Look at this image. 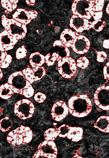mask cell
I'll use <instances>...</instances> for the list:
<instances>
[{
    "label": "cell",
    "mask_w": 109,
    "mask_h": 158,
    "mask_svg": "<svg viewBox=\"0 0 109 158\" xmlns=\"http://www.w3.org/2000/svg\"><path fill=\"white\" fill-rule=\"evenodd\" d=\"M70 113L73 116L82 118L87 116L92 109L91 101L86 94H77L71 97L68 101Z\"/></svg>",
    "instance_id": "cell-1"
},
{
    "label": "cell",
    "mask_w": 109,
    "mask_h": 158,
    "mask_svg": "<svg viewBox=\"0 0 109 158\" xmlns=\"http://www.w3.org/2000/svg\"><path fill=\"white\" fill-rule=\"evenodd\" d=\"M7 83L12 86L14 93L21 94L27 98H31L33 95L34 90L22 71L12 74L8 78Z\"/></svg>",
    "instance_id": "cell-2"
},
{
    "label": "cell",
    "mask_w": 109,
    "mask_h": 158,
    "mask_svg": "<svg viewBox=\"0 0 109 158\" xmlns=\"http://www.w3.org/2000/svg\"><path fill=\"white\" fill-rule=\"evenodd\" d=\"M33 136L32 131L29 127L20 125L9 133L7 139L9 143L15 146L29 143Z\"/></svg>",
    "instance_id": "cell-3"
},
{
    "label": "cell",
    "mask_w": 109,
    "mask_h": 158,
    "mask_svg": "<svg viewBox=\"0 0 109 158\" xmlns=\"http://www.w3.org/2000/svg\"><path fill=\"white\" fill-rule=\"evenodd\" d=\"M94 0H75L72 5L73 15L89 20L96 12Z\"/></svg>",
    "instance_id": "cell-4"
},
{
    "label": "cell",
    "mask_w": 109,
    "mask_h": 158,
    "mask_svg": "<svg viewBox=\"0 0 109 158\" xmlns=\"http://www.w3.org/2000/svg\"><path fill=\"white\" fill-rule=\"evenodd\" d=\"M77 66L75 60L70 56L62 57L58 61V71L65 78L74 76L77 72Z\"/></svg>",
    "instance_id": "cell-5"
},
{
    "label": "cell",
    "mask_w": 109,
    "mask_h": 158,
    "mask_svg": "<svg viewBox=\"0 0 109 158\" xmlns=\"http://www.w3.org/2000/svg\"><path fill=\"white\" fill-rule=\"evenodd\" d=\"M35 110L33 104L27 99L20 100L14 105V113L15 114L23 120L32 117Z\"/></svg>",
    "instance_id": "cell-6"
},
{
    "label": "cell",
    "mask_w": 109,
    "mask_h": 158,
    "mask_svg": "<svg viewBox=\"0 0 109 158\" xmlns=\"http://www.w3.org/2000/svg\"><path fill=\"white\" fill-rule=\"evenodd\" d=\"M57 154V147L54 141L45 140L39 144L32 158H56Z\"/></svg>",
    "instance_id": "cell-7"
},
{
    "label": "cell",
    "mask_w": 109,
    "mask_h": 158,
    "mask_svg": "<svg viewBox=\"0 0 109 158\" xmlns=\"http://www.w3.org/2000/svg\"><path fill=\"white\" fill-rule=\"evenodd\" d=\"M57 129L60 137H66L74 142H78L83 138V130L80 127H71L64 124Z\"/></svg>",
    "instance_id": "cell-8"
},
{
    "label": "cell",
    "mask_w": 109,
    "mask_h": 158,
    "mask_svg": "<svg viewBox=\"0 0 109 158\" xmlns=\"http://www.w3.org/2000/svg\"><path fill=\"white\" fill-rule=\"evenodd\" d=\"M96 105L104 110H109V86L104 85L98 88L94 95Z\"/></svg>",
    "instance_id": "cell-9"
},
{
    "label": "cell",
    "mask_w": 109,
    "mask_h": 158,
    "mask_svg": "<svg viewBox=\"0 0 109 158\" xmlns=\"http://www.w3.org/2000/svg\"><path fill=\"white\" fill-rule=\"evenodd\" d=\"M69 112L68 108L65 102L60 100L53 104L51 110V114L54 120L59 121L66 117Z\"/></svg>",
    "instance_id": "cell-10"
},
{
    "label": "cell",
    "mask_w": 109,
    "mask_h": 158,
    "mask_svg": "<svg viewBox=\"0 0 109 158\" xmlns=\"http://www.w3.org/2000/svg\"><path fill=\"white\" fill-rule=\"evenodd\" d=\"M26 79L30 83L40 80L46 74V70L43 66L31 68L28 66L22 70Z\"/></svg>",
    "instance_id": "cell-11"
},
{
    "label": "cell",
    "mask_w": 109,
    "mask_h": 158,
    "mask_svg": "<svg viewBox=\"0 0 109 158\" xmlns=\"http://www.w3.org/2000/svg\"><path fill=\"white\" fill-rule=\"evenodd\" d=\"M90 46L89 39L83 35H78L70 46L76 53L83 54L87 52Z\"/></svg>",
    "instance_id": "cell-12"
},
{
    "label": "cell",
    "mask_w": 109,
    "mask_h": 158,
    "mask_svg": "<svg viewBox=\"0 0 109 158\" xmlns=\"http://www.w3.org/2000/svg\"><path fill=\"white\" fill-rule=\"evenodd\" d=\"M70 26L77 33H81L84 30H89L92 28L91 22L84 18L73 15L70 21Z\"/></svg>",
    "instance_id": "cell-13"
},
{
    "label": "cell",
    "mask_w": 109,
    "mask_h": 158,
    "mask_svg": "<svg viewBox=\"0 0 109 158\" xmlns=\"http://www.w3.org/2000/svg\"><path fill=\"white\" fill-rule=\"evenodd\" d=\"M79 35L70 29H65L61 33L60 39L62 44L67 47H70L77 36Z\"/></svg>",
    "instance_id": "cell-14"
},
{
    "label": "cell",
    "mask_w": 109,
    "mask_h": 158,
    "mask_svg": "<svg viewBox=\"0 0 109 158\" xmlns=\"http://www.w3.org/2000/svg\"><path fill=\"white\" fill-rule=\"evenodd\" d=\"M94 127L102 132L109 133V116H100L97 119Z\"/></svg>",
    "instance_id": "cell-15"
},
{
    "label": "cell",
    "mask_w": 109,
    "mask_h": 158,
    "mask_svg": "<svg viewBox=\"0 0 109 158\" xmlns=\"http://www.w3.org/2000/svg\"><path fill=\"white\" fill-rule=\"evenodd\" d=\"M29 62L32 68L41 66L45 63V56L39 52L31 54L29 58Z\"/></svg>",
    "instance_id": "cell-16"
},
{
    "label": "cell",
    "mask_w": 109,
    "mask_h": 158,
    "mask_svg": "<svg viewBox=\"0 0 109 158\" xmlns=\"http://www.w3.org/2000/svg\"><path fill=\"white\" fill-rule=\"evenodd\" d=\"M12 86L6 83L0 86V96L3 99L7 100L10 98L14 93Z\"/></svg>",
    "instance_id": "cell-17"
},
{
    "label": "cell",
    "mask_w": 109,
    "mask_h": 158,
    "mask_svg": "<svg viewBox=\"0 0 109 158\" xmlns=\"http://www.w3.org/2000/svg\"><path fill=\"white\" fill-rule=\"evenodd\" d=\"M0 58V67L2 68H7L12 61L11 56L8 54L5 50L1 51Z\"/></svg>",
    "instance_id": "cell-18"
},
{
    "label": "cell",
    "mask_w": 109,
    "mask_h": 158,
    "mask_svg": "<svg viewBox=\"0 0 109 158\" xmlns=\"http://www.w3.org/2000/svg\"><path fill=\"white\" fill-rule=\"evenodd\" d=\"M58 134L57 128H49L44 133L45 140L54 141L58 136Z\"/></svg>",
    "instance_id": "cell-19"
},
{
    "label": "cell",
    "mask_w": 109,
    "mask_h": 158,
    "mask_svg": "<svg viewBox=\"0 0 109 158\" xmlns=\"http://www.w3.org/2000/svg\"><path fill=\"white\" fill-rule=\"evenodd\" d=\"M58 53L53 52L51 56L50 53L47 54L45 56V63L48 66L53 65L56 61H58L62 58Z\"/></svg>",
    "instance_id": "cell-20"
},
{
    "label": "cell",
    "mask_w": 109,
    "mask_h": 158,
    "mask_svg": "<svg viewBox=\"0 0 109 158\" xmlns=\"http://www.w3.org/2000/svg\"><path fill=\"white\" fill-rule=\"evenodd\" d=\"M12 125V123L9 118L6 116L0 120V129L3 132L8 131Z\"/></svg>",
    "instance_id": "cell-21"
},
{
    "label": "cell",
    "mask_w": 109,
    "mask_h": 158,
    "mask_svg": "<svg viewBox=\"0 0 109 158\" xmlns=\"http://www.w3.org/2000/svg\"><path fill=\"white\" fill-rule=\"evenodd\" d=\"M106 25V22L102 21L101 19L94 21L91 22L92 28L98 32L102 31Z\"/></svg>",
    "instance_id": "cell-22"
},
{
    "label": "cell",
    "mask_w": 109,
    "mask_h": 158,
    "mask_svg": "<svg viewBox=\"0 0 109 158\" xmlns=\"http://www.w3.org/2000/svg\"><path fill=\"white\" fill-rule=\"evenodd\" d=\"M76 63L77 66L82 69H84L88 66L89 61L86 57L82 56L77 59Z\"/></svg>",
    "instance_id": "cell-23"
},
{
    "label": "cell",
    "mask_w": 109,
    "mask_h": 158,
    "mask_svg": "<svg viewBox=\"0 0 109 158\" xmlns=\"http://www.w3.org/2000/svg\"><path fill=\"white\" fill-rule=\"evenodd\" d=\"M27 50L24 46L19 47L17 50L16 53V58L20 60L24 58L26 56Z\"/></svg>",
    "instance_id": "cell-24"
},
{
    "label": "cell",
    "mask_w": 109,
    "mask_h": 158,
    "mask_svg": "<svg viewBox=\"0 0 109 158\" xmlns=\"http://www.w3.org/2000/svg\"><path fill=\"white\" fill-rule=\"evenodd\" d=\"M97 60L100 62H104L107 58L106 53L104 51H96Z\"/></svg>",
    "instance_id": "cell-25"
},
{
    "label": "cell",
    "mask_w": 109,
    "mask_h": 158,
    "mask_svg": "<svg viewBox=\"0 0 109 158\" xmlns=\"http://www.w3.org/2000/svg\"><path fill=\"white\" fill-rule=\"evenodd\" d=\"M34 98L36 102L41 103L45 101L46 98V96L42 93L38 92L35 94Z\"/></svg>",
    "instance_id": "cell-26"
},
{
    "label": "cell",
    "mask_w": 109,
    "mask_h": 158,
    "mask_svg": "<svg viewBox=\"0 0 109 158\" xmlns=\"http://www.w3.org/2000/svg\"><path fill=\"white\" fill-rule=\"evenodd\" d=\"M104 0H94V4L95 7L96 12L102 11L104 5Z\"/></svg>",
    "instance_id": "cell-27"
},
{
    "label": "cell",
    "mask_w": 109,
    "mask_h": 158,
    "mask_svg": "<svg viewBox=\"0 0 109 158\" xmlns=\"http://www.w3.org/2000/svg\"><path fill=\"white\" fill-rule=\"evenodd\" d=\"M104 78L109 80V61L104 65L103 68Z\"/></svg>",
    "instance_id": "cell-28"
},
{
    "label": "cell",
    "mask_w": 109,
    "mask_h": 158,
    "mask_svg": "<svg viewBox=\"0 0 109 158\" xmlns=\"http://www.w3.org/2000/svg\"><path fill=\"white\" fill-rule=\"evenodd\" d=\"M103 13L102 11L99 12H95L92 17H93L94 20L96 21L100 19L102 17Z\"/></svg>",
    "instance_id": "cell-29"
},
{
    "label": "cell",
    "mask_w": 109,
    "mask_h": 158,
    "mask_svg": "<svg viewBox=\"0 0 109 158\" xmlns=\"http://www.w3.org/2000/svg\"><path fill=\"white\" fill-rule=\"evenodd\" d=\"M103 46L106 49H109V39H105L103 42Z\"/></svg>",
    "instance_id": "cell-30"
},
{
    "label": "cell",
    "mask_w": 109,
    "mask_h": 158,
    "mask_svg": "<svg viewBox=\"0 0 109 158\" xmlns=\"http://www.w3.org/2000/svg\"><path fill=\"white\" fill-rule=\"evenodd\" d=\"M61 40H56L54 41L53 44V47L58 46L60 47H62L64 46Z\"/></svg>",
    "instance_id": "cell-31"
},
{
    "label": "cell",
    "mask_w": 109,
    "mask_h": 158,
    "mask_svg": "<svg viewBox=\"0 0 109 158\" xmlns=\"http://www.w3.org/2000/svg\"><path fill=\"white\" fill-rule=\"evenodd\" d=\"M106 13L109 15V2L107 5L106 9Z\"/></svg>",
    "instance_id": "cell-32"
},
{
    "label": "cell",
    "mask_w": 109,
    "mask_h": 158,
    "mask_svg": "<svg viewBox=\"0 0 109 158\" xmlns=\"http://www.w3.org/2000/svg\"><path fill=\"white\" fill-rule=\"evenodd\" d=\"M3 73L2 71L1 68L0 69V79L1 80L3 77Z\"/></svg>",
    "instance_id": "cell-33"
},
{
    "label": "cell",
    "mask_w": 109,
    "mask_h": 158,
    "mask_svg": "<svg viewBox=\"0 0 109 158\" xmlns=\"http://www.w3.org/2000/svg\"><path fill=\"white\" fill-rule=\"evenodd\" d=\"M31 2L32 3H35V0H30Z\"/></svg>",
    "instance_id": "cell-34"
},
{
    "label": "cell",
    "mask_w": 109,
    "mask_h": 158,
    "mask_svg": "<svg viewBox=\"0 0 109 158\" xmlns=\"http://www.w3.org/2000/svg\"><path fill=\"white\" fill-rule=\"evenodd\" d=\"M26 1L28 4H29V5L30 4V3L29 2V0H26Z\"/></svg>",
    "instance_id": "cell-35"
},
{
    "label": "cell",
    "mask_w": 109,
    "mask_h": 158,
    "mask_svg": "<svg viewBox=\"0 0 109 158\" xmlns=\"http://www.w3.org/2000/svg\"><path fill=\"white\" fill-rule=\"evenodd\" d=\"M18 1V0H14V2L16 4L17 3Z\"/></svg>",
    "instance_id": "cell-36"
}]
</instances>
